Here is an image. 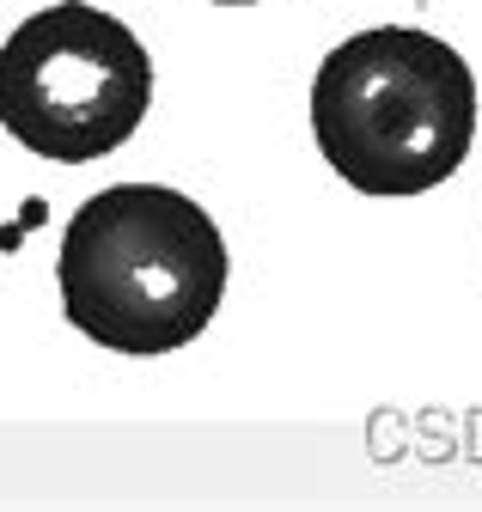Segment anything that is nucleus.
<instances>
[{"mask_svg":"<svg viewBox=\"0 0 482 512\" xmlns=\"http://www.w3.org/2000/svg\"><path fill=\"white\" fill-rule=\"evenodd\" d=\"M312 141L360 196H428L470 159L476 74L434 31H354L318 61Z\"/></svg>","mask_w":482,"mask_h":512,"instance_id":"nucleus-2","label":"nucleus"},{"mask_svg":"<svg viewBox=\"0 0 482 512\" xmlns=\"http://www.w3.org/2000/svg\"><path fill=\"white\" fill-rule=\"evenodd\" d=\"M153 104L147 43L92 0H55L0 43V122L55 165L116 153Z\"/></svg>","mask_w":482,"mask_h":512,"instance_id":"nucleus-3","label":"nucleus"},{"mask_svg":"<svg viewBox=\"0 0 482 512\" xmlns=\"http://www.w3.org/2000/svg\"><path fill=\"white\" fill-rule=\"evenodd\" d=\"M55 287L80 336L116 354L190 348L226 299V238L214 214L165 183H110L74 208Z\"/></svg>","mask_w":482,"mask_h":512,"instance_id":"nucleus-1","label":"nucleus"},{"mask_svg":"<svg viewBox=\"0 0 482 512\" xmlns=\"http://www.w3.org/2000/svg\"><path fill=\"white\" fill-rule=\"evenodd\" d=\"M214 7H251V0H214Z\"/></svg>","mask_w":482,"mask_h":512,"instance_id":"nucleus-4","label":"nucleus"}]
</instances>
